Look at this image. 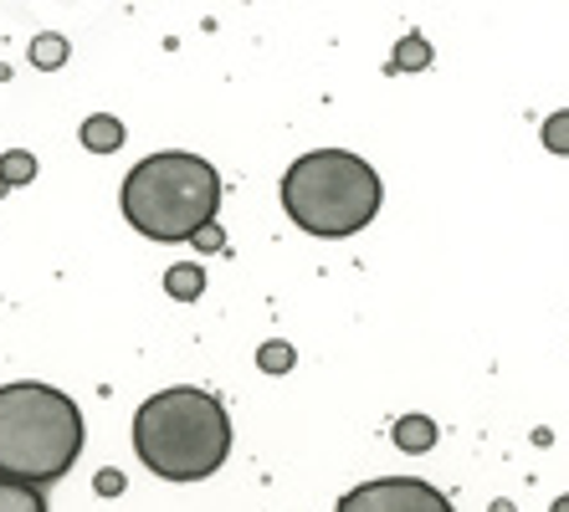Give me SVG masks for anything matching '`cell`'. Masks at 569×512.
Segmentation results:
<instances>
[{"mask_svg": "<svg viewBox=\"0 0 569 512\" xmlns=\"http://www.w3.org/2000/svg\"><path fill=\"white\" fill-rule=\"evenodd\" d=\"M216 205H221V174L186 149L139 159L123 180V215L139 237L159 247L206 237L216 225Z\"/></svg>", "mask_w": 569, "mask_h": 512, "instance_id": "cell-2", "label": "cell"}, {"mask_svg": "<svg viewBox=\"0 0 569 512\" xmlns=\"http://www.w3.org/2000/svg\"><path fill=\"white\" fill-rule=\"evenodd\" d=\"M82 451V410L72 394L37 380L0 384V476L47 486L72 472Z\"/></svg>", "mask_w": 569, "mask_h": 512, "instance_id": "cell-3", "label": "cell"}, {"mask_svg": "<svg viewBox=\"0 0 569 512\" xmlns=\"http://www.w3.org/2000/svg\"><path fill=\"white\" fill-rule=\"evenodd\" d=\"M82 144L93 149V154H108V149L123 144V123L113 113H93V119L82 123Z\"/></svg>", "mask_w": 569, "mask_h": 512, "instance_id": "cell-7", "label": "cell"}, {"mask_svg": "<svg viewBox=\"0 0 569 512\" xmlns=\"http://www.w3.org/2000/svg\"><path fill=\"white\" fill-rule=\"evenodd\" d=\"M257 359H262V369H288L292 364V349H288V343H267Z\"/></svg>", "mask_w": 569, "mask_h": 512, "instance_id": "cell-14", "label": "cell"}, {"mask_svg": "<svg viewBox=\"0 0 569 512\" xmlns=\"http://www.w3.org/2000/svg\"><path fill=\"white\" fill-rule=\"evenodd\" d=\"M396 446L411 451V456H421V451L437 446V421H426V415H406V421H396Z\"/></svg>", "mask_w": 569, "mask_h": 512, "instance_id": "cell-6", "label": "cell"}, {"mask_svg": "<svg viewBox=\"0 0 569 512\" xmlns=\"http://www.w3.org/2000/svg\"><path fill=\"white\" fill-rule=\"evenodd\" d=\"M333 512H457L441 486L421 482V476H380V482H359L355 492L339 498Z\"/></svg>", "mask_w": 569, "mask_h": 512, "instance_id": "cell-5", "label": "cell"}, {"mask_svg": "<svg viewBox=\"0 0 569 512\" xmlns=\"http://www.w3.org/2000/svg\"><path fill=\"white\" fill-rule=\"evenodd\" d=\"M0 512H47V498H41V486L0 476Z\"/></svg>", "mask_w": 569, "mask_h": 512, "instance_id": "cell-8", "label": "cell"}, {"mask_svg": "<svg viewBox=\"0 0 569 512\" xmlns=\"http://www.w3.org/2000/svg\"><path fill=\"white\" fill-rule=\"evenodd\" d=\"M549 512H569V492H565V498H559V502H555V508H549Z\"/></svg>", "mask_w": 569, "mask_h": 512, "instance_id": "cell-15", "label": "cell"}, {"mask_svg": "<svg viewBox=\"0 0 569 512\" xmlns=\"http://www.w3.org/2000/svg\"><path fill=\"white\" fill-rule=\"evenodd\" d=\"M133 451L164 482H200L231 456V415L216 394L190 384L159 390L133 415Z\"/></svg>", "mask_w": 569, "mask_h": 512, "instance_id": "cell-1", "label": "cell"}, {"mask_svg": "<svg viewBox=\"0 0 569 512\" xmlns=\"http://www.w3.org/2000/svg\"><path fill=\"white\" fill-rule=\"evenodd\" d=\"M31 62H37V67H57V62H62V37H41L37 47H31Z\"/></svg>", "mask_w": 569, "mask_h": 512, "instance_id": "cell-13", "label": "cell"}, {"mask_svg": "<svg viewBox=\"0 0 569 512\" xmlns=\"http://www.w3.org/2000/svg\"><path fill=\"white\" fill-rule=\"evenodd\" d=\"M0 174H6V184H27L37 174V159L27 149H11V154H0Z\"/></svg>", "mask_w": 569, "mask_h": 512, "instance_id": "cell-11", "label": "cell"}, {"mask_svg": "<svg viewBox=\"0 0 569 512\" xmlns=\"http://www.w3.org/2000/svg\"><path fill=\"white\" fill-rule=\"evenodd\" d=\"M543 149H549V154H569V108H559V113L543 119Z\"/></svg>", "mask_w": 569, "mask_h": 512, "instance_id": "cell-10", "label": "cell"}, {"mask_svg": "<svg viewBox=\"0 0 569 512\" xmlns=\"http://www.w3.org/2000/svg\"><path fill=\"white\" fill-rule=\"evenodd\" d=\"M380 174L370 159L349 149H313L292 159L282 174V211L292 215L298 231L323 241H345L380 215Z\"/></svg>", "mask_w": 569, "mask_h": 512, "instance_id": "cell-4", "label": "cell"}, {"mask_svg": "<svg viewBox=\"0 0 569 512\" xmlns=\"http://www.w3.org/2000/svg\"><path fill=\"white\" fill-rule=\"evenodd\" d=\"M426 62H431V52H426V37H416V31H411V37L396 47V67H426Z\"/></svg>", "mask_w": 569, "mask_h": 512, "instance_id": "cell-12", "label": "cell"}, {"mask_svg": "<svg viewBox=\"0 0 569 512\" xmlns=\"http://www.w3.org/2000/svg\"><path fill=\"white\" fill-rule=\"evenodd\" d=\"M164 288H170V298L196 302V298H200V288H206V277H200V267H196V262H180V267H170V272H164Z\"/></svg>", "mask_w": 569, "mask_h": 512, "instance_id": "cell-9", "label": "cell"}]
</instances>
